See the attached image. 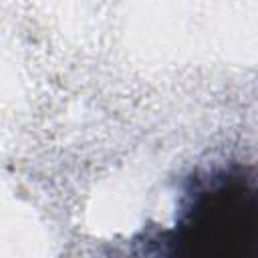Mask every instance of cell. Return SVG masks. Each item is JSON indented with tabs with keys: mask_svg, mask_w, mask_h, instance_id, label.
<instances>
[{
	"mask_svg": "<svg viewBox=\"0 0 258 258\" xmlns=\"http://www.w3.org/2000/svg\"><path fill=\"white\" fill-rule=\"evenodd\" d=\"M163 244L185 258H254L258 187L252 167L228 163L191 175Z\"/></svg>",
	"mask_w": 258,
	"mask_h": 258,
	"instance_id": "1",
	"label": "cell"
}]
</instances>
